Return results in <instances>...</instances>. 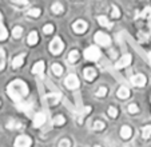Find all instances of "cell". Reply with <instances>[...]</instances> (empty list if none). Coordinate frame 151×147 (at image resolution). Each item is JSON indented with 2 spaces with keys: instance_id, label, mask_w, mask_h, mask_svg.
<instances>
[{
  "instance_id": "5",
  "label": "cell",
  "mask_w": 151,
  "mask_h": 147,
  "mask_svg": "<svg viewBox=\"0 0 151 147\" xmlns=\"http://www.w3.org/2000/svg\"><path fill=\"white\" fill-rule=\"evenodd\" d=\"M32 139L28 135H19L15 141V147H31Z\"/></svg>"
},
{
  "instance_id": "11",
  "label": "cell",
  "mask_w": 151,
  "mask_h": 147,
  "mask_svg": "<svg viewBox=\"0 0 151 147\" xmlns=\"http://www.w3.org/2000/svg\"><path fill=\"white\" fill-rule=\"evenodd\" d=\"M83 74H84V79L88 80V82H92V80L96 78V71H95L92 67L86 68V70L83 71Z\"/></svg>"
},
{
  "instance_id": "12",
  "label": "cell",
  "mask_w": 151,
  "mask_h": 147,
  "mask_svg": "<svg viewBox=\"0 0 151 147\" xmlns=\"http://www.w3.org/2000/svg\"><path fill=\"white\" fill-rule=\"evenodd\" d=\"M46 102L48 103L50 106L56 104L58 102H60V94H48L46 96Z\"/></svg>"
},
{
  "instance_id": "31",
  "label": "cell",
  "mask_w": 151,
  "mask_h": 147,
  "mask_svg": "<svg viewBox=\"0 0 151 147\" xmlns=\"http://www.w3.org/2000/svg\"><path fill=\"white\" fill-rule=\"evenodd\" d=\"M92 128H94L95 131H102L103 128H104V123H103L102 120H96V122H94Z\"/></svg>"
},
{
  "instance_id": "21",
  "label": "cell",
  "mask_w": 151,
  "mask_h": 147,
  "mask_svg": "<svg viewBox=\"0 0 151 147\" xmlns=\"http://www.w3.org/2000/svg\"><path fill=\"white\" fill-rule=\"evenodd\" d=\"M52 72H54V75H56V76H60L63 74V67L59 63H54V64H52Z\"/></svg>"
},
{
  "instance_id": "33",
  "label": "cell",
  "mask_w": 151,
  "mask_h": 147,
  "mask_svg": "<svg viewBox=\"0 0 151 147\" xmlns=\"http://www.w3.org/2000/svg\"><path fill=\"white\" fill-rule=\"evenodd\" d=\"M107 92H109V91H107V87H100L99 90L96 91V96L98 98H103V96L107 95Z\"/></svg>"
},
{
  "instance_id": "34",
  "label": "cell",
  "mask_w": 151,
  "mask_h": 147,
  "mask_svg": "<svg viewBox=\"0 0 151 147\" xmlns=\"http://www.w3.org/2000/svg\"><path fill=\"white\" fill-rule=\"evenodd\" d=\"M138 17H151V8L150 7L145 8V11L140 12V14L138 15Z\"/></svg>"
},
{
  "instance_id": "4",
  "label": "cell",
  "mask_w": 151,
  "mask_h": 147,
  "mask_svg": "<svg viewBox=\"0 0 151 147\" xmlns=\"http://www.w3.org/2000/svg\"><path fill=\"white\" fill-rule=\"evenodd\" d=\"M95 42L99 45L107 47V45L111 44V37L107 34H104V32H96V34H95Z\"/></svg>"
},
{
  "instance_id": "19",
  "label": "cell",
  "mask_w": 151,
  "mask_h": 147,
  "mask_svg": "<svg viewBox=\"0 0 151 147\" xmlns=\"http://www.w3.org/2000/svg\"><path fill=\"white\" fill-rule=\"evenodd\" d=\"M17 108H19V111L27 112L29 108H32V104H31V102H19L17 103Z\"/></svg>"
},
{
  "instance_id": "36",
  "label": "cell",
  "mask_w": 151,
  "mask_h": 147,
  "mask_svg": "<svg viewBox=\"0 0 151 147\" xmlns=\"http://www.w3.org/2000/svg\"><path fill=\"white\" fill-rule=\"evenodd\" d=\"M109 116H110V118H116V116H118V108L110 107L109 108Z\"/></svg>"
},
{
  "instance_id": "7",
  "label": "cell",
  "mask_w": 151,
  "mask_h": 147,
  "mask_svg": "<svg viewBox=\"0 0 151 147\" xmlns=\"http://www.w3.org/2000/svg\"><path fill=\"white\" fill-rule=\"evenodd\" d=\"M87 23L84 20H76V22L72 24V30H74L76 34H83V32L87 30Z\"/></svg>"
},
{
  "instance_id": "20",
  "label": "cell",
  "mask_w": 151,
  "mask_h": 147,
  "mask_svg": "<svg viewBox=\"0 0 151 147\" xmlns=\"http://www.w3.org/2000/svg\"><path fill=\"white\" fill-rule=\"evenodd\" d=\"M98 22H99L100 26H103V27H107V28H111L112 27V24L109 22V19L106 16H98Z\"/></svg>"
},
{
  "instance_id": "17",
  "label": "cell",
  "mask_w": 151,
  "mask_h": 147,
  "mask_svg": "<svg viewBox=\"0 0 151 147\" xmlns=\"http://www.w3.org/2000/svg\"><path fill=\"white\" fill-rule=\"evenodd\" d=\"M24 63V55H17L16 58H14V60H12V66H14V68H19L22 67Z\"/></svg>"
},
{
  "instance_id": "18",
  "label": "cell",
  "mask_w": 151,
  "mask_h": 147,
  "mask_svg": "<svg viewBox=\"0 0 151 147\" xmlns=\"http://www.w3.org/2000/svg\"><path fill=\"white\" fill-rule=\"evenodd\" d=\"M37 40H39V36H37V34L35 31H32L31 34L28 35V37H27V42H28L29 45H35L37 43Z\"/></svg>"
},
{
  "instance_id": "13",
  "label": "cell",
  "mask_w": 151,
  "mask_h": 147,
  "mask_svg": "<svg viewBox=\"0 0 151 147\" xmlns=\"http://www.w3.org/2000/svg\"><path fill=\"white\" fill-rule=\"evenodd\" d=\"M132 135V128L130 127V126H123L122 128H120V136H122L123 139H130Z\"/></svg>"
},
{
  "instance_id": "6",
  "label": "cell",
  "mask_w": 151,
  "mask_h": 147,
  "mask_svg": "<svg viewBox=\"0 0 151 147\" xmlns=\"http://www.w3.org/2000/svg\"><path fill=\"white\" fill-rule=\"evenodd\" d=\"M64 83H66V87L70 88V90H76L80 86V82L76 75H68V76L66 78V82Z\"/></svg>"
},
{
  "instance_id": "29",
  "label": "cell",
  "mask_w": 151,
  "mask_h": 147,
  "mask_svg": "<svg viewBox=\"0 0 151 147\" xmlns=\"http://www.w3.org/2000/svg\"><path fill=\"white\" fill-rule=\"evenodd\" d=\"M40 14H42V11H40L39 8H31L28 12H27V15H28L29 17H39Z\"/></svg>"
},
{
  "instance_id": "35",
  "label": "cell",
  "mask_w": 151,
  "mask_h": 147,
  "mask_svg": "<svg viewBox=\"0 0 151 147\" xmlns=\"http://www.w3.org/2000/svg\"><path fill=\"white\" fill-rule=\"evenodd\" d=\"M43 32L46 35L52 34V32H54V26H52V24H46V26L43 27Z\"/></svg>"
},
{
  "instance_id": "2",
  "label": "cell",
  "mask_w": 151,
  "mask_h": 147,
  "mask_svg": "<svg viewBox=\"0 0 151 147\" xmlns=\"http://www.w3.org/2000/svg\"><path fill=\"white\" fill-rule=\"evenodd\" d=\"M84 58L87 60H91V62H95L100 58V50L96 47V45H91L84 51Z\"/></svg>"
},
{
  "instance_id": "14",
  "label": "cell",
  "mask_w": 151,
  "mask_h": 147,
  "mask_svg": "<svg viewBox=\"0 0 151 147\" xmlns=\"http://www.w3.org/2000/svg\"><path fill=\"white\" fill-rule=\"evenodd\" d=\"M116 95H118V98H120V99H126V98L130 96V90H128L127 87H124V86H122V87L118 90Z\"/></svg>"
},
{
  "instance_id": "1",
  "label": "cell",
  "mask_w": 151,
  "mask_h": 147,
  "mask_svg": "<svg viewBox=\"0 0 151 147\" xmlns=\"http://www.w3.org/2000/svg\"><path fill=\"white\" fill-rule=\"evenodd\" d=\"M7 94H8V96L14 102H16V103L23 102V99L28 95V87H27V84L23 80L16 79L8 84Z\"/></svg>"
},
{
  "instance_id": "25",
  "label": "cell",
  "mask_w": 151,
  "mask_h": 147,
  "mask_svg": "<svg viewBox=\"0 0 151 147\" xmlns=\"http://www.w3.org/2000/svg\"><path fill=\"white\" fill-rule=\"evenodd\" d=\"M52 123H54V125H56V126H62V125H64V123H66V119H64V116L58 115V116H55V118L52 119Z\"/></svg>"
},
{
  "instance_id": "15",
  "label": "cell",
  "mask_w": 151,
  "mask_h": 147,
  "mask_svg": "<svg viewBox=\"0 0 151 147\" xmlns=\"http://www.w3.org/2000/svg\"><path fill=\"white\" fill-rule=\"evenodd\" d=\"M22 127H23V125H22L20 122L15 120V119H11V120L7 123V128H8V130H19V128H22Z\"/></svg>"
},
{
  "instance_id": "30",
  "label": "cell",
  "mask_w": 151,
  "mask_h": 147,
  "mask_svg": "<svg viewBox=\"0 0 151 147\" xmlns=\"http://www.w3.org/2000/svg\"><path fill=\"white\" fill-rule=\"evenodd\" d=\"M4 66H6V52L0 48V71L4 68Z\"/></svg>"
},
{
  "instance_id": "38",
  "label": "cell",
  "mask_w": 151,
  "mask_h": 147,
  "mask_svg": "<svg viewBox=\"0 0 151 147\" xmlns=\"http://www.w3.org/2000/svg\"><path fill=\"white\" fill-rule=\"evenodd\" d=\"M70 146H71V142L68 139H62L59 143V147H70Z\"/></svg>"
},
{
  "instance_id": "9",
  "label": "cell",
  "mask_w": 151,
  "mask_h": 147,
  "mask_svg": "<svg viewBox=\"0 0 151 147\" xmlns=\"http://www.w3.org/2000/svg\"><path fill=\"white\" fill-rule=\"evenodd\" d=\"M130 63H131V55L126 54V55H123L119 60H118L116 64H115V67L116 68H124V67H127Z\"/></svg>"
},
{
  "instance_id": "23",
  "label": "cell",
  "mask_w": 151,
  "mask_h": 147,
  "mask_svg": "<svg viewBox=\"0 0 151 147\" xmlns=\"http://www.w3.org/2000/svg\"><path fill=\"white\" fill-rule=\"evenodd\" d=\"M51 9H52V12H54V14L59 15V14H62L64 8H63V6L60 3H54V4H52V7H51Z\"/></svg>"
},
{
  "instance_id": "32",
  "label": "cell",
  "mask_w": 151,
  "mask_h": 147,
  "mask_svg": "<svg viewBox=\"0 0 151 147\" xmlns=\"http://www.w3.org/2000/svg\"><path fill=\"white\" fill-rule=\"evenodd\" d=\"M127 111L130 114H137V112H139V107H138L135 103H131V104L127 107Z\"/></svg>"
},
{
  "instance_id": "10",
  "label": "cell",
  "mask_w": 151,
  "mask_h": 147,
  "mask_svg": "<svg viewBox=\"0 0 151 147\" xmlns=\"http://www.w3.org/2000/svg\"><path fill=\"white\" fill-rule=\"evenodd\" d=\"M44 122H46V115L43 112H37L34 118V127L35 128H39L44 125Z\"/></svg>"
},
{
  "instance_id": "24",
  "label": "cell",
  "mask_w": 151,
  "mask_h": 147,
  "mask_svg": "<svg viewBox=\"0 0 151 147\" xmlns=\"http://www.w3.org/2000/svg\"><path fill=\"white\" fill-rule=\"evenodd\" d=\"M142 136L145 139H150L151 138V126L148 125V126H145L143 127V130H142Z\"/></svg>"
},
{
  "instance_id": "3",
  "label": "cell",
  "mask_w": 151,
  "mask_h": 147,
  "mask_svg": "<svg viewBox=\"0 0 151 147\" xmlns=\"http://www.w3.org/2000/svg\"><path fill=\"white\" fill-rule=\"evenodd\" d=\"M63 48H64V44H63L60 37H54V40L50 43V51H51L54 55L60 54V52L63 51Z\"/></svg>"
},
{
  "instance_id": "26",
  "label": "cell",
  "mask_w": 151,
  "mask_h": 147,
  "mask_svg": "<svg viewBox=\"0 0 151 147\" xmlns=\"http://www.w3.org/2000/svg\"><path fill=\"white\" fill-rule=\"evenodd\" d=\"M8 37V32H7L6 27L3 26V23L0 22V40H6Z\"/></svg>"
},
{
  "instance_id": "39",
  "label": "cell",
  "mask_w": 151,
  "mask_h": 147,
  "mask_svg": "<svg viewBox=\"0 0 151 147\" xmlns=\"http://www.w3.org/2000/svg\"><path fill=\"white\" fill-rule=\"evenodd\" d=\"M1 19H3V16H1V12H0V22H1Z\"/></svg>"
},
{
  "instance_id": "28",
  "label": "cell",
  "mask_w": 151,
  "mask_h": 147,
  "mask_svg": "<svg viewBox=\"0 0 151 147\" xmlns=\"http://www.w3.org/2000/svg\"><path fill=\"white\" fill-rule=\"evenodd\" d=\"M12 3L15 4V6L17 7V8H24V7H27L28 6V0H14Z\"/></svg>"
},
{
  "instance_id": "40",
  "label": "cell",
  "mask_w": 151,
  "mask_h": 147,
  "mask_svg": "<svg viewBox=\"0 0 151 147\" xmlns=\"http://www.w3.org/2000/svg\"><path fill=\"white\" fill-rule=\"evenodd\" d=\"M94 147H102V146H94Z\"/></svg>"
},
{
  "instance_id": "16",
  "label": "cell",
  "mask_w": 151,
  "mask_h": 147,
  "mask_svg": "<svg viewBox=\"0 0 151 147\" xmlns=\"http://www.w3.org/2000/svg\"><path fill=\"white\" fill-rule=\"evenodd\" d=\"M44 70H46V67H44V62H37L35 63V66L32 67V72L34 74H43L44 72Z\"/></svg>"
},
{
  "instance_id": "27",
  "label": "cell",
  "mask_w": 151,
  "mask_h": 147,
  "mask_svg": "<svg viewBox=\"0 0 151 147\" xmlns=\"http://www.w3.org/2000/svg\"><path fill=\"white\" fill-rule=\"evenodd\" d=\"M22 35H23V28H22V27H15V28L12 30V36H14L15 39L22 37Z\"/></svg>"
},
{
  "instance_id": "37",
  "label": "cell",
  "mask_w": 151,
  "mask_h": 147,
  "mask_svg": "<svg viewBox=\"0 0 151 147\" xmlns=\"http://www.w3.org/2000/svg\"><path fill=\"white\" fill-rule=\"evenodd\" d=\"M112 17H115V19L120 17V11L116 6H112Z\"/></svg>"
},
{
  "instance_id": "22",
  "label": "cell",
  "mask_w": 151,
  "mask_h": 147,
  "mask_svg": "<svg viewBox=\"0 0 151 147\" xmlns=\"http://www.w3.org/2000/svg\"><path fill=\"white\" fill-rule=\"evenodd\" d=\"M78 59H79V52H78L76 50H72L68 55V62L75 63V62H78Z\"/></svg>"
},
{
  "instance_id": "8",
  "label": "cell",
  "mask_w": 151,
  "mask_h": 147,
  "mask_svg": "<svg viewBox=\"0 0 151 147\" xmlns=\"http://www.w3.org/2000/svg\"><path fill=\"white\" fill-rule=\"evenodd\" d=\"M131 82L135 87H143L147 80H146L145 75H142V74H137V75H134V76L131 78Z\"/></svg>"
}]
</instances>
